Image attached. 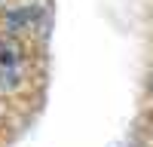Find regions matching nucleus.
<instances>
[{"label":"nucleus","instance_id":"obj_1","mask_svg":"<svg viewBox=\"0 0 153 147\" xmlns=\"http://www.w3.org/2000/svg\"><path fill=\"white\" fill-rule=\"evenodd\" d=\"M28 71L31 65H28V52H25L22 37L0 31V92L3 95L19 92L28 83Z\"/></svg>","mask_w":153,"mask_h":147}]
</instances>
